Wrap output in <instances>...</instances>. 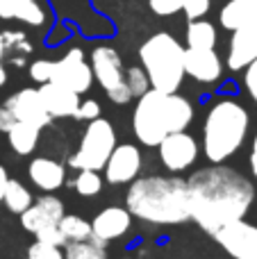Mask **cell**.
I'll use <instances>...</instances> for the list:
<instances>
[{
	"label": "cell",
	"mask_w": 257,
	"mask_h": 259,
	"mask_svg": "<svg viewBox=\"0 0 257 259\" xmlns=\"http://www.w3.org/2000/svg\"><path fill=\"white\" fill-rule=\"evenodd\" d=\"M189 219L207 234L244 219L255 202V187L244 173L223 164L200 168L187 180Z\"/></svg>",
	"instance_id": "cell-1"
},
{
	"label": "cell",
	"mask_w": 257,
	"mask_h": 259,
	"mask_svg": "<svg viewBox=\"0 0 257 259\" xmlns=\"http://www.w3.org/2000/svg\"><path fill=\"white\" fill-rule=\"evenodd\" d=\"M125 207L150 225H180L189 221L187 182L178 175H146L130 182Z\"/></svg>",
	"instance_id": "cell-2"
},
{
	"label": "cell",
	"mask_w": 257,
	"mask_h": 259,
	"mask_svg": "<svg viewBox=\"0 0 257 259\" xmlns=\"http://www.w3.org/2000/svg\"><path fill=\"white\" fill-rule=\"evenodd\" d=\"M194 114L191 100L178 91L166 94V91L148 89L137 100L132 114V130L144 146H157L166 134L189 127Z\"/></svg>",
	"instance_id": "cell-3"
},
{
	"label": "cell",
	"mask_w": 257,
	"mask_h": 259,
	"mask_svg": "<svg viewBox=\"0 0 257 259\" xmlns=\"http://www.w3.org/2000/svg\"><path fill=\"white\" fill-rule=\"evenodd\" d=\"M250 130V114L239 100L221 98L203 123V152L212 164H223L239 152Z\"/></svg>",
	"instance_id": "cell-4"
},
{
	"label": "cell",
	"mask_w": 257,
	"mask_h": 259,
	"mask_svg": "<svg viewBox=\"0 0 257 259\" xmlns=\"http://www.w3.org/2000/svg\"><path fill=\"white\" fill-rule=\"evenodd\" d=\"M139 62L153 89L166 94L180 89L185 80V48L173 34L157 32L148 36L139 48Z\"/></svg>",
	"instance_id": "cell-5"
},
{
	"label": "cell",
	"mask_w": 257,
	"mask_h": 259,
	"mask_svg": "<svg viewBox=\"0 0 257 259\" xmlns=\"http://www.w3.org/2000/svg\"><path fill=\"white\" fill-rule=\"evenodd\" d=\"M114 146H116V130L107 121V118H94L87 121V127L82 132L80 146L71 155L68 166L75 170L91 168V170H103L105 161L109 159Z\"/></svg>",
	"instance_id": "cell-6"
},
{
	"label": "cell",
	"mask_w": 257,
	"mask_h": 259,
	"mask_svg": "<svg viewBox=\"0 0 257 259\" xmlns=\"http://www.w3.org/2000/svg\"><path fill=\"white\" fill-rule=\"evenodd\" d=\"M91 71L94 77L107 98L116 105H125L132 100L130 89L125 84V68H123L121 55L112 48V46H96L91 53Z\"/></svg>",
	"instance_id": "cell-7"
},
{
	"label": "cell",
	"mask_w": 257,
	"mask_h": 259,
	"mask_svg": "<svg viewBox=\"0 0 257 259\" xmlns=\"http://www.w3.org/2000/svg\"><path fill=\"white\" fill-rule=\"evenodd\" d=\"M159 161L168 173H185L196 164L200 155V146L187 130L171 132L157 143Z\"/></svg>",
	"instance_id": "cell-8"
},
{
	"label": "cell",
	"mask_w": 257,
	"mask_h": 259,
	"mask_svg": "<svg viewBox=\"0 0 257 259\" xmlns=\"http://www.w3.org/2000/svg\"><path fill=\"white\" fill-rule=\"evenodd\" d=\"M50 82L66 87L77 96L87 94L94 84V71H91V64L84 59V53L80 48H71L62 59L53 62Z\"/></svg>",
	"instance_id": "cell-9"
},
{
	"label": "cell",
	"mask_w": 257,
	"mask_h": 259,
	"mask_svg": "<svg viewBox=\"0 0 257 259\" xmlns=\"http://www.w3.org/2000/svg\"><path fill=\"white\" fill-rule=\"evenodd\" d=\"M232 259H257V225L244 219L226 223L212 234Z\"/></svg>",
	"instance_id": "cell-10"
},
{
	"label": "cell",
	"mask_w": 257,
	"mask_h": 259,
	"mask_svg": "<svg viewBox=\"0 0 257 259\" xmlns=\"http://www.w3.org/2000/svg\"><path fill=\"white\" fill-rule=\"evenodd\" d=\"M141 150L132 143H121V146H114L109 159L105 161V180L114 187H121V184H130L135 178H139L141 173Z\"/></svg>",
	"instance_id": "cell-11"
},
{
	"label": "cell",
	"mask_w": 257,
	"mask_h": 259,
	"mask_svg": "<svg viewBox=\"0 0 257 259\" xmlns=\"http://www.w3.org/2000/svg\"><path fill=\"white\" fill-rule=\"evenodd\" d=\"M62 216H64V202L53 193H44L21 214V225L36 237L44 230L57 228Z\"/></svg>",
	"instance_id": "cell-12"
},
{
	"label": "cell",
	"mask_w": 257,
	"mask_h": 259,
	"mask_svg": "<svg viewBox=\"0 0 257 259\" xmlns=\"http://www.w3.org/2000/svg\"><path fill=\"white\" fill-rule=\"evenodd\" d=\"M5 107L14 114L16 121L32 123V125H36L39 130L50 125V121H53V116H50L44 107V100H41L39 89H32V87H25V89L12 94L7 100H5Z\"/></svg>",
	"instance_id": "cell-13"
},
{
	"label": "cell",
	"mask_w": 257,
	"mask_h": 259,
	"mask_svg": "<svg viewBox=\"0 0 257 259\" xmlns=\"http://www.w3.org/2000/svg\"><path fill=\"white\" fill-rule=\"evenodd\" d=\"M132 228V214L127 207H105L91 221V239L103 246L121 239Z\"/></svg>",
	"instance_id": "cell-14"
},
{
	"label": "cell",
	"mask_w": 257,
	"mask_h": 259,
	"mask_svg": "<svg viewBox=\"0 0 257 259\" xmlns=\"http://www.w3.org/2000/svg\"><path fill=\"white\" fill-rule=\"evenodd\" d=\"M185 75L200 84H214L223 75L221 57L214 48H187L185 50Z\"/></svg>",
	"instance_id": "cell-15"
},
{
	"label": "cell",
	"mask_w": 257,
	"mask_h": 259,
	"mask_svg": "<svg viewBox=\"0 0 257 259\" xmlns=\"http://www.w3.org/2000/svg\"><path fill=\"white\" fill-rule=\"evenodd\" d=\"M253 59H257V21L232 32L226 64L230 71H244Z\"/></svg>",
	"instance_id": "cell-16"
},
{
	"label": "cell",
	"mask_w": 257,
	"mask_h": 259,
	"mask_svg": "<svg viewBox=\"0 0 257 259\" xmlns=\"http://www.w3.org/2000/svg\"><path fill=\"white\" fill-rule=\"evenodd\" d=\"M41 100H44L46 112L53 118H73L75 116V109L80 105V96L75 91L66 89L62 84H55V82H44L39 87Z\"/></svg>",
	"instance_id": "cell-17"
},
{
	"label": "cell",
	"mask_w": 257,
	"mask_h": 259,
	"mask_svg": "<svg viewBox=\"0 0 257 259\" xmlns=\"http://www.w3.org/2000/svg\"><path fill=\"white\" fill-rule=\"evenodd\" d=\"M27 175H30V182L46 193L59 191L66 182V168L50 157H34L27 166Z\"/></svg>",
	"instance_id": "cell-18"
},
{
	"label": "cell",
	"mask_w": 257,
	"mask_h": 259,
	"mask_svg": "<svg viewBox=\"0 0 257 259\" xmlns=\"http://www.w3.org/2000/svg\"><path fill=\"white\" fill-rule=\"evenodd\" d=\"M0 18H16L27 25H41L46 14L34 0H0Z\"/></svg>",
	"instance_id": "cell-19"
},
{
	"label": "cell",
	"mask_w": 257,
	"mask_h": 259,
	"mask_svg": "<svg viewBox=\"0 0 257 259\" xmlns=\"http://www.w3.org/2000/svg\"><path fill=\"white\" fill-rule=\"evenodd\" d=\"M5 134H7V141H9V146H12V150L23 157V155H32V152L36 150L41 130L36 125H32V123L16 121Z\"/></svg>",
	"instance_id": "cell-20"
},
{
	"label": "cell",
	"mask_w": 257,
	"mask_h": 259,
	"mask_svg": "<svg viewBox=\"0 0 257 259\" xmlns=\"http://www.w3.org/2000/svg\"><path fill=\"white\" fill-rule=\"evenodd\" d=\"M219 18H221V25L226 27V30L235 32V30H239V27L257 21V9L241 3V0H230V3L223 5Z\"/></svg>",
	"instance_id": "cell-21"
},
{
	"label": "cell",
	"mask_w": 257,
	"mask_h": 259,
	"mask_svg": "<svg viewBox=\"0 0 257 259\" xmlns=\"http://www.w3.org/2000/svg\"><path fill=\"white\" fill-rule=\"evenodd\" d=\"M187 46L189 48H214L217 46V27L209 21L196 18L187 27Z\"/></svg>",
	"instance_id": "cell-22"
},
{
	"label": "cell",
	"mask_w": 257,
	"mask_h": 259,
	"mask_svg": "<svg viewBox=\"0 0 257 259\" xmlns=\"http://www.w3.org/2000/svg\"><path fill=\"white\" fill-rule=\"evenodd\" d=\"M3 202H5V207H7L12 214L21 216L23 211H25L27 207L32 205V202H34V198H32L30 189H27L25 184H21L18 180H9L7 187H5Z\"/></svg>",
	"instance_id": "cell-23"
},
{
	"label": "cell",
	"mask_w": 257,
	"mask_h": 259,
	"mask_svg": "<svg viewBox=\"0 0 257 259\" xmlns=\"http://www.w3.org/2000/svg\"><path fill=\"white\" fill-rule=\"evenodd\" d=\"M64 259H107V250L103 243L94 241V239L68 241L64 246Z\"/></svg>",
	"instance_id": "cell-24"
},
{
	"label": "cell",
	"mask_w": 257,
	"mask_h": 259,
	"mask_svg": "<svg viewBox=\"0 0 257 259\" xmlns=\"http://www.w3.org/2000/svg\"><path fill=\"white\" fill-rule=\"evenodd\" d=\"M59 232L64 234V239L68 241H82V239H91V223L84 221L82 216L75 214H64L57 223Z\"/></svg>",
	"instance_id": "cell-25"
},
{
	"label": "cell",
	"mask_w": 257,
	"mask_h": 259,
	"mask_svg": "<svg viewBox=\"0 0 257 259\" xmlns=\"http://www.w3.org/2000/svg\"><path fill=\"white\" fill-rule=\"evenodd\" d=\"M73 189H75V193H80L84 198L98 196L103 191V178L98 175V170L82 168V170H77L75 180H73Z\"/></svg>",
	"instance_id": "cell-26"
},
{
	"label": "cell",
	"mask_w": 257,
	"mask_h": 259,
	"mask_svg": "<svg viewBox=\"0 0 257 259\" xmlns=\"http://www.w3.org/2000/svg\"><path fill=\"white\" fill-rule=\"evenodd\" d=\"M125 84H127V89H130L132 98H139V96H144L146 91L150 89V80H148V75H146V71L141 66L127 68L125 71Z\"/></svg>",
	"instance_id": "cell-27"
},
{
	"label": "cell",
	"mask_w": 257,
	"mask_h": 259,
	"mask_svg": "<svg viewBox=\"0 0 257 259\" xmlns=\"http://www.w3.org/2000/svg\"><path fill=\"white\" fill-rule=\"evenodd\" d=\"M27 259H64L62 248L50 246V243L44 241H34L27 250Z\"/></svg>",
	"instance_id": "cell-28"
},
{
	"label": "cell",
	"mask_w": 257,
	"mask_h": 259,
	"mask_svg": "<svg viewBox=\"0 0 257 259\" xmlns=\"http://www.w3.org/2000/svg\"><path fill=\"white\" fill-rule=\"evenodd\" d=\"M148 5L157 16H173V14L182 12L185 0H148Z\"/></svg>",
	"instance_id": "cell-29"
},
{
	"label": "cell",
	"mask_w": 257,
	"mask_h": 259,
	"mask_svg": "<svg viewBox=\"0 0 257 259\" xmlns=\"http://www.w3.org/2000/svg\"><path fill=\"white\" fill-rule=\"evenodd\" d=\"M50 73H53V62L50 59H36V62L30 64V77L32 82H50Z\"/></svg>",
	"instance_id": "cell-30"
},
{
	"label": "cell",
	"mask_w": 257,
	"mask_h": 259,
	"mask_svg": "<svg viewBox=\"0 0 257 259\" xmlns=\"http://www.w3.org/2000/svg\"><path fill=\"white\" fill-rule=\"evenodd\" d=\"M98 116H100L98 100H80L73 118H77V121H94V118H98Z\"/></svg>",
	"instance_id": "cell-31"
},
{
	"label": "cell",
	"mask_w": 257,
	"mask_h": 259,
	"mask_svg": "<svg viewBox=\"0 0 257 259\" xmlns=\"http://www.w3.org/2000/svg\"><path fill=\"white\" fill-rule=\"evenodd\" d=\"M185 16L189 21H196V18H203L205 14L209 12V0H185V7H182Z\"/></svg>",
	"instance_id": "cell-32"
},
{
	"label": "cell",
	"mask_w": 257,
	"mask_h": 259,
	"mask_svg": "<svg viewBox=\"0 0 257 259\" xmlns=\"http://www.w3.org/2000/svg\"><path fill=\"white\" fill-rule=\"evenodd\" d=\"M244 71H246L244 73V87H246V91H248L250 98L257 103V59H253Z\"/></svg>",
	"instance_id": "cell-33"
},
{
	"label": "cell",
	"mask_w": 257,
	"mask_h": 259,
	"mask_svg": "<svg viewBox=\"0 0 257 259\" xmlns=\"http://www.w3.org/2000/svg\"><path fill=\"white\" fill-rule=\"evenodd\" d=\"M36 241H44V243H50V246H66V239H64V234L59 232V228H50V230H44V232L36 234Z\"/></svg>",
	"instance_id": "cell-34"
},
{
	"label": "cell",
	"mask_w": 257,
	"mask_h": 259,
	"mask_svg": "<svg viewBox=\"0 0 257 259\" xmlns=\"http://www.w3.org/2000/svg\"><path fill=\"white\" fill-rule=\"evenodd\" d=\"M14 123H16V118H14V114L9 112V109L3 105V107H0V132H7V130L14 125Z\"/></svg>",
	"instance_id": "cell-35"
},
{
	"label": "cell",
	"mask_w": 257,
	"mask_h": 259,
	"mask_svg": "<svg viewBox=\"0 0 257 259\" xmlns=\"http://www.w3.org/2000/svg\"><path fill=\"white\" fill-rule=\"evenodd\" d=\"M248 168L253 173V178L257 180V134L253 137V143H250V152H248Z\"/></svg>",
	"instance_id": "cell-36"
},
{
	"label": "cell",
	"mask_w": 257,
	"mask_h": 259,
	"mask_svg": "<svg viewBox=\"0 0 257 259\" xmlns=\"http://www.w3.org/2000/svg\"><path fill=\"white\" fill-rule=\"evenodd\" d=\"M9 182V175H7V168L0 164V202H3V196H5V187Z\"/></svg>",
	"instance_id": "cell-37"
},
{
	"label": "cell",
	"mask_w": 257,
	"mask_h": 259,
	"mask_svg": "<svg viewBox=\"0 0 257 259\" xmlns=\"http://www.w3.org/2000/svg\"><path fill=\"white\" fill-rule=\"evenodd\" d=\"M5 82H7V71H5V66L0 64V87H3Z\"/></svg>",
	"instance_id": "cell-38"
},
{
	"label": "cell",
	"mask_w": 257,
	"mask_h": 259,
	"mask_svg": "<svg viewBox=\"0 0 257 259\" xmlns=\"http://www.w3.org/2000/svg\"><path fill=\"white\" fill-rule=\"evenodd\" d=\"M241 3H246V5H250V7L257 9V0H241Z\"/></svg>",
	"instance_id": "cell-39"
},
{
	"label": "cell",
	"mask_w": 257,
	"mask_h": 259,
	"mask_svg": "<svg viewBox=\"0 0 257 259\" xmlns=\"http://www.w3.org/2000/svg\"><path fill=\"white\" fill-rule=\"evenodd\" d=\"M3 55H5V46H3V39H0V62H3Z\"/></svg>",
	"instance_id": "cell-40"
}]
</instances>
